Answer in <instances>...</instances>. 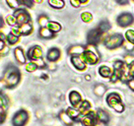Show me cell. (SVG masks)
Returning <instances> with one entry per match:
<instances>
[{
	"instance_id": "obj_19",
	"label": "cell",
	"mask_w": 134,
	"mask_h": 126,
	"mask_svg": "<svg viewBox=\"0 0 134 126\" xmlns=\"http://www.w3.org/2000/svg\"><path fill=\"white\" fill-rule=\"evenodd\" d=\"M19 30L21 32L22 36H29V35L32 34L34 30V27L32 25V23L29 22V23H26V24H23V25L19 26Z\"/></svg>"
},
{
	"instance_id": "obj_39",
	"label": "cell",
	"mask_w": 134,
	"mask_h": 126,
	"mask_svg": "<svg viewBox=\"0 0 134 126\" xmlns=\"http://www.w3.org/2000/svg\"><path fill=\"white\" fill-rule=\"evenodd\" d=\"M70 4H71L74 8H79L80 6L82 5L79 0H70Z\"/></svg>"
},
{
	"instance_id": "obj_50",
	"label": "cell",
	"mask_w": 134,
	"mask_h": 126,
	"mask_svg": "<svg viewBox=\"0 0 134 126\" xmlns=\"http://www.w3.org/2000/svg\"><path fill=\"white\" fill-rule=\"evenodd\" d=\"M42 1H43V0H34V2H35V3H38V4H40V3H42Z\"/></svg>"
},
{
	"instance_id": "obj_26",
	"label": "cell",
	"mask_w": 134,
	"mask_h": 126,
	"mask_svg": "<svg viewBox=\"0 0 134 126\" xmlns=\"http://www.w3.org/2000/svg\"><path fill=\"white\" fill-rule=\"evenodd\" d=\"M105 91H107V88H105V85H97L95 89H94V93L96 94L97 96H99V97H102L103 95H105Z\"/></svg>"
},
{
	"instance_id": "obj_30",
	"label": "cell",
	"mask_w": 134,
	"mask_h": 126,
	"mask_svg": "<svg viewBox=\"0 0 134 126\" xmlns=\"http://www.w3.org/2000/svg\"><path fill=\"white\" fill-rule=\"evenodd\" d=\"M25 69H26V71L27 72H29V73H33V72L37 71L38 68V66L36 65V63L33 62V61H31V62L26 64Z\"/></svg>"
},
{
	"instance_id": "obj_49",
	"label": "cell",
	"mask_w": 134,
	"mask_h": 126,
	"mask_svg": "<svg viewBox=\"0 0 134 126\" xmlns=\"http://www.w3.org/2000/svg\"><path fill=\"white\" fill-rule=\"evenodd\" d=\"M4 120H5V117L0 116V124H1V123H3V122H4Z\"/></svg>"
},
{
	"instance_id": "obj_44",
	"label": "cell",
	"mask_w": 134,
	"mask_h": 126,
	"mask_svg": "<svg viewBox=\"0 0 134 126\" xmlns=\"http://www.w3.org/2000/svg\"><path fill=\"white\" fill-rule=\"evenodd\" d=\"M0 116L6 117V109L4 107H0Z\"/></svg>"
},
{
	"instance_id": "obj_46",
	"label": "cell",
	"mask_w": 134,
	"mask_h": 126,
	"mask_svg": "<svg viewBox=\"0 0 134 126\" xmlns=\"http://www.w3.org/2000/svg\"><path fill=\"white\" fill-rule=\"evenodd\" d=\"M5 39H6V36L2 31H0V41H5Z\"/></svg>"
},
{
	"instance_id": "obj_40",
	"label": "cell",
	"mask_w": 134,
	"mask_h": 126,
	"mask_svg": "<svg viewBox=\"0 0 134 126\" xmlns=\"http://www.w3.org/2000/svg\"><path fill=\"white\" fill-rule=\"evenodd\" d=\"M129 73H130V78L134 79V62H131L129 64Z\"/></svg>"
},
{
	"instance_id": "obj_1",
	"label": "cell",
	"mask_w": 134,
	"mask_h": 126,
	"mask_svg": "<svg viewBox=\"0 0 134 126\" xmlns=\"http://www.w3.org/2000/svg\"><path fill=\"white\" fill-rule=\"evenodd\" d=\"M3 82L5 83L6 88L12 89L15 88L17 85L20 83L21 81V73L20 70L15 66L10 65L6 68L3 74V78H2Z\"/></svg>"
},
{
	"instance_id": "obj_47",
	"label": "cell",
	"mask_w": 134,
	"mask_h": 126,
	"mask_svg": "<svg viewBox=\"0 0 134 126\" xmlns=\"http://www.w3.org/2000/svg\"><path fill=\"white\" fill-rule=\"evenodd\" d=\"M3 26H4V20H3L2 17H0V29H1Z\"/></svg>"
},
{
	"instance_id": "obj_53",
	"label": "cell",
	"mask_w": 134,
	"mask_h": 126,
	"mask_svg": "<svg viewBox=\"0 0 134 126\" xmlns=\"http://www.w3.org/2000/svg\"><path fill=\"white\" fill-rule=\"evenodd\" d=\"M133 1H134V0H133Z\"/></svg>"
},
{
	"instance_id": "obj_31",
	"label": "cell",
	"mask_w": 134,
	"mask_h": 126,
	"mask_svg": "<svg viewBox=\"0 0 134 126\" xmlns=\"http://www.w3.org/2000/svg\"><path fill=\"white\" fill-rule=\"evenodd\" d=\"M6 3L11 9H14V10H17L20 7V1L19 0H6Z\"/></svg>"
},
{
	"instance_id": "obj_7",
	"label": "cell",
	"mask_w": 134,
	"mask_h": 126,
	"mask_svg": "<svg viewBox=\"0 0 134 126\" xmlns=\"http://www.w3.org/2000/svg\"><path fill=\"white\" fill-rule=\"evenodd\" d=\"M81 123L83 126H96L98 124V117H97L96 112L94 111H89L88 113L84 114L81 117Z\"/></svg>"
},
{
	"instance_id": "obj_42",
	"label": "cell",
	"mask_w": 134,
	"mask_h": 126,
	"mask_svg": "<svg viewBox=\"0 0 134 126\" xmlns=\"http://www.w3.org/2000/svg\"><path fill=\"white\" fill-rule=\"evenodd\" d=\"M6 47H7V45L5 43V41H0V54H1V52L4 50Z\"/></svg>"
},
{
	"instance_id": "obj_36",
	"label": "cell",
	"mask_w": 134,
	"mask_h": 126,
	"mask_svg": "<svg viewBox=\"0 0 134 126\" xmlns=\"http://www.w3.org/2000/svg\"><path fill=\"white\" fill-rule=\"evenodd\" d=\"M12 35L14 36H16L18 38H20L22 35H21V32H20V30H19V27H13L12 29H11V32H10Z\"/></svg>"
},
{
	"instance_id": "obj_5",
	"label": "cell",
	"mask_w": 134,
	"mask_h": 126,
	"mask_svg": "<svg viewBox=\"0 0 134 126\" xmlns=\"http://www.w3.org/2000/svg\"><path fill=\"white\" fill-rule=\"evenodd\" d=\"M82 59L84 60V62L90 64V65H95L99 62V55L96 51L92 50V49H89L86 48V50L83 52V54L81 55Z\"/></svg>"
},
{
	"instance_id": "obj_25",
	"label": "cell",
	"mask_w": 134,
	"mask_h": 126,
	"mask_svg": "<svg viewBox=\"0 0 134 126\" xmlns=\"http://www.w3.org/2000/svg\"><path fill=\"white\" fill-rule=\"evenodd\" d=\"M98 29L100 30L103 34H105L110 30V24L108 21H102L100 23V25L98 26Z\"/></svg>"
},
{
	"instance_id": "obj_29",
	"label": "cell",
	"mask_w": 134,
	"mask_h": 126,
	"mask_svg": "<svg viewBox=\"0 0 134 126\" xmlns=\"http://www.w3.org/2000/svg\"><path fill=\"white\" fill-rule=\"evenodd\" d=\"M38 25L41 26V28H44V27H47L48 23H49V20H48V17L46 16V15H41L38 19Z\"/></svg>"
},
{
	"instance_id": "obj_3",
	"label": "cell",
	"mask_w": 134,
	"mask_h": 126,
	"mask_svg": "<svg viewBox=\"0 0 134 126\" xmlns=\"http://www.w3.org/2000/svg\"><path fill=\"white\" fill-rule=\"evenodd\" d=\"M123 42H124V39H123L122 35L114 34L105 38L104 44L109 49H114V48H117V47L121 46L123 44Z\"/></svg>"
},
{
	"instance_id": "obj_33",
	"label": "cell",
	"mask_w": 134,
	"mask_h": 126,
	"mask_svg": "<svg viewBox=\"0 0 134 126\" xmlns=\"http://www.w3.org/2000/svg\"><path fill=\"white\" fill-rule=\"evenodd\" d=\"M126 41L129 42L130 43L134 44V30H128L125 32Z\"/></svg>"
},
{
	"instance_id": "obj_32",
	"label": "cell",
	"mask_w": 134,
	"mask_h": 126,
	"mask_svg": "<svg viewBox=\"0 0 134 126\" xmlns=\"http://www.w3.org/2000/svg\"><path fill=\"white\" fill-rule=\"evenodd\" d=\"M81 20H82L84 23H90V22H92V20H93L92 14L89 12H83L81 14Z\"/></svg>"
},
{
	"instance_id": "obj_13",
	"label": "cell",
	"mask_w": 134,
	"mask_h": 126,
	"mask_svg": "<svg viewBox=\"0 0 134 126\" xmlns=\"http://www.w3.org/2000/svg\"><path fill=\"white\" fill-rule=\"evenodd\" d=\"M60 55H61L60 49H58L57 47H52V48L48 49V51H47L46 59L49 62H55V61H57L60 58Z\"/></svg>"
},
{
	"instance_id": "obj_12",
	"label": "cell",
	"mask_w": 134,
	"mask_h": 126,
	"mask_svg": "<svg viewBox=\"0 0 134 126\" xmlns=\"http://www.w3.org/2000/svg\"><path fill=\"white\" fill-rule=\"evenodd\" d=\"M71 63L72 65L79 71H84L86 69V63L84 62L81 55H75V56H71Z\"/></svg>"
},
{
	"instance_id": "obj_27",
	"label": "cell",
	"mask_w": 134,
	"mask_h": 126,
	"mask_svg": "<svg viewBox=\"0 0 134 126\" xmlns=\"http://www.w3.org/2000/svg\"><path fill=\"white\" fill-rule=\"evenodd\" d=\"M5 22L6 24L9 25L10 27H18V23H17V19L14 15H8L6 19H5Z\"/></svg>"
},
{
	"instance_id": "obj_8",
	"label": "cell",
	"mask_w": 134,
	"mask_h": 126,
	"mask_svg": "<svg viewBox=\"0 0 134 126\" xmlns=\"http://www.w3.org/2000/svg\"><path fill=\"white\" fill-rule=\"evenodd\" d=\"M117 25L122 27V28H126L128 26L132 25L134 22V17L131 13H122L120 14L116 19Z\"/></svg>"
},
{
	"instance_id": "obj_38",
	"label": "cell",
	"mask_w": 134,
	"mask_h": 126,
	"mask_svg": "<svg viewBox=\"0 0 134 126\" xmlns=\"http://www.w3.org/2000/svg\"><path fill=\"white\" fill-rule=\"evenodd\" d=\"M123 45H124L126 50H128V51H131V50H133L134 49V44L130 43V42H127V41H126L125 42H123Z\"/></svg>"
},
{
	"instance_id": "obj_9",
	"label": "cell",
	"mask_w": 134,
	"mask_h": 126,
	"mask_svg": "<svg viewBox=\"0 0 134 126\" xmlns=\"http://www.w3.org/2000/svg\"><path fill=\"white\" fill-rule=\"evenodd\" d=\"M102 36H103V33H102L98 28H95V29L91 30V31L88 33V36H87L88 43L89 44H91V45H95V44H97V43L100 41Z\"/></svg>"
},
{
	"instance_id": "obj_4",
	"label": "cell",
	"mask_w": 134,
	"mask_h": 126,
	"mask_svg": "<svg viewBox=\"0 0 134 126\" xmlns=\"http://www.w3.org/2000/svg\"><path fill=\"white\" fill-rule=\"evenodd\" d=\"M29 121V113L25 109H20L12 117L13 126H25Z\"/></svg>"
},
{
	"instance_id": "obj_11",
	"label": "cell",
	"mask_w": 134,
	"mask_h": 126,
	"mask_svg": "<svg viewBox=\"0 0 134 126\" xmlns=\"http://www.w3.org/2000/svg\"><path fill=\"white\" fill-rule=\"evenodd\" d=\"M69 101L71 104L72 107H75V108H79V106L82 104V96L80 95L79 92L77 91H72L69 94Z\"/></svg>"
},
{
	"instance_id": "obj_10",
	"label": "cell",
	"mask_w": 134,
	"mask_h": 126,
	"mask_svg": "<svg viewBox=\"0 0 134 126\" xmlns=\"http://www.w3.org/2000/svg\"><path fill=\"white\" fill-rule=\"evenodd\" d=\"M27 57L31 61H35L42 58V49L40 45H34L27 52Z\"/></svg>"
},
{
	"instance_id": "obj_52",
	"label": "cell",
	"mask_w": 134,
	"mask_h": 126,
	"mask_svg": "<svg viewBox=\"0 0 134 126\" xmlns=\"http://www.w3.org/2000/svg\"><path fill=\"white\" fill-rule=\"evenodd\" d=\"M96 126H105V124H103V123H100V124H97Z\"/></svg>"
},
{
	"instance_id": "obj_45",
	"label": "cell",
	"mask_w": 134,
	"mask_h": 126,
	"mask_svg": "<svg viewBox=\"0 0 134 126\" xmlns=\"http://www.w3.org/2000/svg\"><path fill=\"white\" fill-rule=\"evenodd\" d=\"M4 88H6V86H5V83L3 82V80L1 79L0 80V94H2V91Z\"/></svg>"
},
{
	"instance_id": "obj_37",
	"label": "cell",
	"mask_w": 134,
	"mask_h": 126,
	"mask_svg": "<svg viewBox=\"0 0 134 126\" xmlns=\"http://www.w3.org/2000/svg\"><path fill=\"white\" fill-rule=\"evenodd\" d=\"M33 62L36 63V65L38 66V68H41V69H42V68L46 67V63H44V61L42 60V58L38 59V60H35V61H33Z\"/></svg>"
},
{
	"instance_id": "obj_21",
	"label": "cell",
	"mask_w": 134,
	"mask_h": 126,
	"mask_svg": "<svg viewBox=\"0 0 134 126\" xmlns=\"http://www.w3.org/2000/svg\"><path fill=\"white\" fill-rule=\"evenodd\" d=\"M38 35H40V37L42 38H44V39H49V38H53V36L54 34L50 31L47 27H44V28H41L40 29V32H38Z\"/></svg>"
},
{
	"instance_id": "obj_35",
	"label": "cell",
	"mask_w": 134,
	"mask_h": 126,
	"mask_svg": "<svg viewBox=\"0 0 134 126\" xmlns=\"http://www.w3.org/2000/svg\"><path fill=\"white\" fill-rule=\"evenodd\" d=\"M20 1V4L24 5L26 7H28V8H32L34 6V0H19Z\"/></svg>"
},
{
	"instance_id": "obj_16",
	"label": "cell",
	"mask_w": 134,
	"mask_h": 126,
	"mask_svg": "<svg viewBox=\"0 0 134 126\" xmlns=\"http://www.w3.org/2000/svg\"><path fill=\"white\" fill-rule=\"evenodd\" d=\"M96 114H97V117H98V120L100 122V123H103V124H108L109 122V113L105 111L104 109H97L96 111Z\"/></svg>"
},
{
	"instance_id": "obj_17",
	"label": "cell",
	"mask_w": 134,
	"mask_h": 126,
	"mask_svg": "<svg viewBox=\"0 0 134 126\" xmlns=\"http://www.w3.org/2000/svg\"><path fill=\"white\" fill-rule=\"evenodd\" d=\"M65 111H66L67 114H68L74 121H80V120H81L82 115H81L80 111L78 110V108H75V107H72L71 106V107H68Z\"/></svg>"
},
{
	"instance_id": "obj_22",
	"label": "cell",
	"mask_w": 134,
	"mask_h": 126,
	"mask_svg": "<svg viewBox=\"0 0 134 126\" xmlns=\"http://www.w3.org/2000/svg\"><path fill=\"white\" fill-rule=\"evenodd\" d=\"M90 109H91V104H90V101H82V104H81V105L79 106L78 110L80 111L81 115H84V114L88 113L89 111H91Z\"/></svg>"
},
{
	"instance_id": "obj_41",
	"label": "cell",
	"mask_w": 134,
	"mask_h": 126,
	"mask_svg": "<svg viewBox=\"0 0 134 126\" xmlns=\"http://www.w3.org/2000/svg\"><path fill=\"white\" fill-rule=\"evenodd\" d=\"M127 85H128V87L130 88V90H132L134 92V79L130 78L129 80L127 81Z\"/></svg>"
},
{
	"instance_id": "obj_48",
	"label": "cell",
	"mask_w": 134,
	"mask_h": 126,
	"mask_svg": "<svg viewBox=\"0 0 134 126\" xmlns=\"http://www.w3.org/2000/svg\"><path fill=\"white\" fill-rule=\"evenodd\" d=\"M80 2H81V4H86V3H88L89 0H79Z\"/></svg>"
},
{
	"instance_id": "obj_2",
	"label": "cell",
	"mask_w": 134,
	"mask_h": 126,
	"mask_svg": "<svg viewBox=\"0 0 134 126\" xmlns=\"http://www.w3.org/2000/svg\"><path fill=\"white\" fill-rule=\"evenodd\" d=\"M107 102L109 106L113 108L117 112H123L124 110V105L122 104L120 96L117 93H110L107 97Z\"/></svg>"
},
{
	"instance_id": "obj_24",
	"label": "cell",
	"mask_w": 134,
	"mask_h": 126,
	"mask_svg": "<svg viewBox=\"0 0 134 126\" xmlns=\"http://www.w3.org/2000/svg\"><path fill=\"white\" fill-rule=\"evenodd\" d=\"M48 4L54 9H62L65 5L63 0H48Z\"/></svg>"
},
{
	"instance_id": "obj_34",
	"label": "cell",
	"mask_w": 134,
	"mask_h": 126,
	"mask_svg": "<svg viewBox=\"0 0 134 126\" xmlns=\"http://www.w3.org/2000/svg\"><path fill=\"white\" fill-rule=\"evenodd\" d=\"M0 107H4L5 109L8 107V99L3 94H0Z\"/></svg>"
},
{
	"instance_id": "obj_28",
	"label": "cell",
	"mask_w": 134,
	"mask_h": 126,
	"mask_svg": "<svg viewBox=\"0 0 134 126\" xmlns=\"http://www.w3.org/2000/svg\"><path fill=\"white\" fill-rule=\"evenodd\" d=\"M19 38H18V37H16V36H14V35L10 33V34L6 36V39L5 41L8 42L10 45H14V44H16L17 42H19Z\"/></svg>"
},
{
	"instance_id": "obj_20",
	"label": "cell",
	"mask_w": 134,
	"mask_h": 126,
	"mask_svg": "<svg viewBox=\"0 0 134 126\" xmlns=\"http://www.w3.org/2000/svg\"><path fill=\"white\" fill-rule=\"evenodd\" d=\"M113 70L111 68H109V66H105V65H102L99 68V74H100L103 78H110L113 75Z\"/></svg>"
},
{
	"instance_id": "obj_23",
	"label": "cell",
	"mask_w": 134,
	"mask_h": 126,
	"mask_svg": "<svg viewBox=\"0 0 134 126\" xmlns=\"http://www.w3.org/2000/svg\"><path fill=\"white\" fill-rule=\"evenodd\" d=\"M47 28L53 33V34H56L61 31V25L57 23V22H53V21H49L48 25H47Z\"/></svg>"
},
{
	"instance_id": "obj_14",
	"label": "cell",
	"mask_w": 134,
	"mask_h": 126,
	"mask_svg": "<svg viewBox=\"0 0 134 126\" xmlns=\"http://www.w3.org/2000/svg\"><path fill=\"white\" fill-rule=\"evenodd\" d=\"M14 57L16 59V61L19 64H26L27 61V56L25 55V52L23 50V48L20 46H17L14 49Z\"/></svg>"
},
{
	"instance_id": "obj_51",
	"label": "cell",
	"mask_w": 134,
	"mask_h": 126,
	"mask_svg": "<svg viewBox=\"0 0 134 126\" xmlns=\"http://www.w3.org/2000/svg\"><path fill=\"white\" fill-rule=\"evenodd\" d=\"M90 79H91V77H90V76H88V75H87V76H86V80H90Z\"/></svg>"
},
{
	"instance_id": "obj_6",
	"label": "cell",
	"mask_w": 134,
	"mask_h": 126,
	"mask_svg": "<svg viewBox=\"0 0 134 126\" xmlns=\"http://www.w3.org/2000/svg\"><path fill=\"white\" fill-rule=\"evenodd\" d=\"M13 15H14L17 19L18 27L23 25V24H26V23L31 22V16H30V14L26 11L25 9H22V8L17 9V10L14 11Z\"/></svg>"
},
{
	"instance_id": "obj_18",
	"label": "cell",
	"mask_w": 134,
	"mask_h": 126,
	"mask_svg": "<svg viewBox=\"0 0 134 126\" xmlns=\"http://www.w3.org/2000/svg\"><path fill=\"white\" fill-rule=\"evenodd\" d=\"M85 50H86V47L82 45H73L68 49L67 52L71 56H75V55H82Z\"/></svg>"
},
{
	"instance_id": "obj_15",
	"label": "cell",
	"mask_w": 134,
	"mask_h": 126,
	"mask_svg": "<svg viewBox=\"0 0 134 126\" xmlns=\"http://www.w3.org/2000/svg\"><path fill=\"white\" fill-rule=\"evenodd\" d=\"M58 118H59V120L62 122L65 126H73L74 122H75L68 114H67V112L65 110H61V111L59 112Z\"/></svg>"
},
{
	"instance_id": "obj_43",
	"label": "cell",
	"mask_w": 134,
	"mask_h": 126,
	"mask_svg": "<svg viewBox=\"0 0 134 126\" xmlns=\"http://www.w3.org/2000/svg\"><path fill=\"white\" fill-rule=\"evenodd\" d=\"M115 2L120 5H126L129 3V0H115Z\"/></svg>"
}]
</instances>
